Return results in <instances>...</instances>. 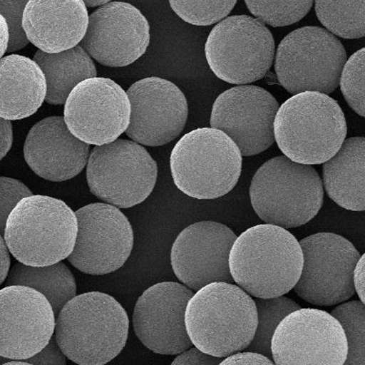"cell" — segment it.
<instances>
[{
	"instance_id": "cell-1",
	"label": "cell",
	"mask_w": 365,
	"mask_h": 365,
	"mask_svg": "<svg viewBox=\"0 0 365 365\" xmlns=\"http://www.w3.org/2000/svg\"><path fill=\"white\" fill-rule=\"evenodd\" d=\"M302 265L299 240L286 228L272 224L244 231L228 257L234 282L255 298H275L291 292Z\"/></svg>"
},
{
	"instance_id": "cell-2",
	"label": "cell",
	"mask_w": 365,
	"mask_h": 365,
	"mask_svg": "<svg viewBox=\"0 0 365 365\" xmlns=\"http://www.w3.org/2000/svg\"><path fill=\"white\" fill-rule=\"evenodd\" d=\"M125 308L100 292L76 295L58 312L54 336L68 360L81 365H103L125 348L129 334Z\"/></svg>"
},
{
	"instance_id": "cell-3",
	"label": "cell",
	"mask_w": 365,
	"mask_h": 365,
	"mask_svg": "<svg viewBox=\"0 0 365 365\" xmlns=\"http://www.w3.org/2000/svg\"><path fill=\"white\" fill-rule=\"evenodd\" d=\"M255 302L234 283L212 282L189 299L185 324L194 346L225 358L246 350L257 327Z\"/></svg>"
},
{
	"instance_id": "cell-4",
	"label": "cell",
	"mask_w": 365,
	"mask_h": 365,
	"mask_svg": "<svg viewBox=\"0 0 365 365\" xmlns=\"http://www.w3.org/2000/svg\"><path fill=\"white\" fill-rule=\"evenodd\" d=\"M274 137L287 158L303 165H322L341 148L347 123L336 100L319 91L289 98L274 119Z\"/></svg>"
},
{
	"instance_id": "cell-5",
	"label": "cell",
	"mask_w": 365,
	"mask_h": 365,
	"mask_svg": "<svg viewBox=\"0 0 365 365\" xmlns=\"http://www.w3.org/2000/svg\"><path fill=\"white\" fill-rule=\"evenodd\" d=\"M77 233L76 214L65 202L32 195L22 198L9 214L3 237L19 262L40 267L67 259Z\"/></svg>"
},
{
	"instance_id": "cell-6",
	"label": "cell",
	"mask_w": 365,
	"mask_h": 365,
	"mask_svg": "<svg viewBox=\"0 0 365 365\" xmlns=\"http://www.w3.org/2000/svg\"><path fill=\"white\" fill-rule=\"evenodd\" d=\"M250 197L260 220L287 230L302 227L317 216L324 204V189L314 166L280 155L257 169Z\"/></svg>"
},
{
	"instance_id": "cell-7",
	"label": "cell",
	"mask_w": 365,
	"mask_h": 365,
	"mask_svg": "<svg viewBox=\"0 0 365 365\" xmlns=\"http://www.w3.org/2000/svg\"><path fill=\"white\" fill-rule=\"evenodd\" d=\"M175 187L195 200H216L236 187L242 155L230 136L216 128H198L175 143L170 156Z\"/></svg>"
},
{
	"instance_id": "cell-8",
	"label": "cell",
	"mask_w": 365,
	"mask_h": 365,
	"mask_svg": "<svg viewBox=\"0 0 365 365\" xmlns=\"http://www.w3.org/2000/svg\"><path fill=\"white\" fill-rule=\"evenodd\" d=\"M346 51L336 36L324 28L308 26L286 36L278 47L275 73L289 93H334L339 86Z\"/></svg>"
},
{
	"instance_id": "cell-9",
	"label": "cell",
	"mask_w": 365,
	"mask_h": 365,
	"mask_svg": "<svg viewBox=\"0 0 365 365\" xmlns=\"http://www.w3.org/2000/svg\"><path fill=\"white\" fill-rule=\"evenodd\" d=\"M91 193L107 204L130 208L148 200L158 180V164L142 145L116 139L96 145L87 163Z\"/></svg>"
},
{
	"instance_id": "cell-10",
	"label": "cell",
	"mask_w": 365,
	"mask_h": 365,
	"mask_svg": "<svg viewBox=\"0 0 365 365\" xmlns=\"http://www.w3.org/2000/svg\"><path fill=\"white\" fill-rule=\"evenodd\" d=\"M205 54L220 80L249 84L262 80L275 57V41L266 24L247 15L224 19L212 29Z\"/></svg>"
},
{
	"instance_id": "cell-11",
	"label": "cell",
	"mask_w": 365,
	"mask_h": 365,
	"mask_svg": "<svg viewBox=\"0 0 365 365\" xmlns=\"http://www.w3.org/2000/svg\"><path fill=\"white\" fill-rule=\"evenodd\" d=\"M303 256L301 276L293 289L309 304L334 306L355 294L353 273L360 252L335 233H316L299 241Z\"/></svg>"
},
{
	"instance_id": "cell-12",
	"label": "cell",
	"mask_w": 365,
	"mask_h": 365,
	"mask_svg": "<svg viewBox=\"0 0 365 365\" xmlns=\"http://www.w3.org/2000/svg\"><path fill=\"white\" fill-rule=\"evenodd\" d=\"M275 364L344 365L346 336L331 314L299 308L280 321L270 341Z\"/></svg>"
},
{
	"instance_id": "cell-13",
	"label": "cell",
	"mask_w": 365,
	"mask_h": 365,
	"mask_svg": "<svg viewBox=\"0 0 365 365\" xmlns=\"http://www.w3.org/2000/svg\"><path fill=\"white\" fill-rule=\"evenodd\" d=\"M78 233L68 262L80 272L100 276L122 268L131 255L133 230L119 207L93 203L75 212Z\"/></svg>"
},
{
	"instance_id": "cell-14",
	"label": "cell",
	"mask_w": 365,
	"mask_h": 365,
	"mask_svg": "<svg viewBox=\"0 0 365 365\" xmlns=\"http://www.w3.org/2000/svg\"><path fill=\"white\" fill-rule=\"evenodd\" d=\"M131 116L126 91L109 78L81 81L64 103L63 118L70 132L88 145H103L125 133Z\"/></svg>"
},
{
	"instance_id": "cell-15",
	"label": "cell",
	"mask_w": 365,
	"mask_h": 365,
	"mask_svg": "<svg viewBox=\"0 0 365 365\" xmlns=\"http://www.w3.org/2000/svg\"><path fill=\"white\" fill-rule=\"evenodd\" d=\"M279 104L263 88L240 86L224 91L215 101L210 125L230 136L242 156H253L275 142L274 119Z\"/></svg>"
},
{
	"instance_id": "cell-16",
	"label": "cell",
	"mask_w": 365,
	"mask_h": 365,
	"mask_svg": "<svg viewBox=\"0 0 365 365\" xmlns=\"http://www.w3.org/2000/svg\"><path fill=\"white\" fill-rule=\"evenodd\" d=\"M150 25L143 13L126 2L110 1L89 16L84 50L106 67L128 66L149 47Z\"/></svg>"
},
{
	"instance_id": "cell-17",
	"label": "cell",
	"mask_w": 365,
	"mask_h": 365,
	"mask_svg": "<svg viewBox=\"0 0 365 365\" xmlns=\"http://www.w3.org/2000/svg\"><path fill=\"white\" fill-rule=\"evenodd\" d=\"M131 116L126 135L145 146H161L174 141L184 130L188 117L187 98L172 81L148 77L126 91Z\"/></svg>"
},
{
	"instance_id": "cell-18",
	"label": "cell",
	"mask_w": 365,
	"mask_h": 365,
	"mask_svg": "<svg viewBox=\"0 0 365 365\" xmlns=\"http://www.w3.org/2000/svg\"><path fill=\"white\" fill-rule=\"evenodd\" d=\"M237 237L227 225L215 221L190 225L173 244V272L193 292L212 282L234 283L228 257Z\"/></svg>"
},
{
	"instance_id": "cell-19",
	"label": "cell",
	"mask_w": 365,
	"mask_h": 365,
	"mask_svg": "<svg viewBox=\"0 0 365 365\" xmlns=\"http://www.w3.org/2000/svg\"><path fill=\"white\" fill-rule=\"evenodd\" d=\"M55 317L50 302L31 287L0 289V355L13 360L34 356L53 336Z\"/></svg>"
},
{
	"instance_id": "cell-20",
	"label": "cell",
	"mask_w": 365,
	"mask_h": 365,
	"mask_svg": "<svg viewBox=\"0 0 365 365\" xmlns=\"http://www.w3.org/2000/svg\"><path fill=\"white\" fill-rule=\"evenodd\" d=\"M194 292L181 283L160 282L137 299L133 325L137 338L150 351L177 355L190 348L185 312Z\"/></svg>"
},
{
	"instance_id": "cell-21",
	"label": "cell",
	"mask_w": 365,
	"mask_h": 365,
	"mask_svg": "<svg viewBox=\"0 0 365 365\" xmlns=\"http://www.w3.org/2000/svg\"><path fill=\"white\" fill-rule=\"evenodd\" d=\"M23 152L29 168L38 177L63 182L86 168L91 148L70 132L63 117L51 116L32 127Z\"/></svg>"
},
{
	"instance_id": "cell-22",
	"label": "cell",
	"mask_w": 365,
	"mask_h": 365,
	"mask_svg": "<svg viewBox=\"0 0 365 365\" xmlns=\"http://www.w3.org/2000/svg\"><path fill=\"white\" fill-rule=\"evenodd\" d=\"M89 14L83 0H29L22 25L31 43L47 53H58L81 43Z\"/></svg>"
},
{
	"instance_id": "cell-23",
	"label": "cell",
	"mask_w": 365,
	"mask_h": 365,
	"mask_svg": "<svg viewBox=\"0 0 365 365\" xmlns=\"http://www.w3.org/2000/svg\"><path fill=\"white\" fill-rule=\"evenodd\" d=\"M47 83L34 60L9 54L0 58V117L18 120L34 115L45 102Z\"/></svg>"
},
{
	"instance_id": "cell-24",
	"label": "cell",
	"mask_w": 365,
	"mask_h": 365,
	"mask_svg": "<svg viewBox=\"0 0 365 365\" xmlns=\"http://www.w3.org/2000/svg\"><path fill=\"white\" fill-rule=\"evenodd\" d=\"M365 139H345L336 154L324 163L322 185L332 201L351 211H364Z\"/></svg>"
},
{
	"instance_id": "cell-25",
	"label": "cell",
	"mask_w": 365,
	"mask_h": 365,
	"mask_svg": "<svg viewBox=\"0 0 365 365\" xmlns=\"http://www.w3.org/2000/svg\"><path fill=\"white\" fill-rule=\"evenodd\" d=\"M34 61L43 71L47 83L45 102L51 106H63L77 84L97 77L96 64L81 44L58 53L38 50Z\"/></svg>"
},
{
	"instance_id": "cell-26",
	"label": "cell",
	"mask_w": 365,
	"mask_h": 365,
	"mask_svg": "<svg viewBox=\"0 0 365 365\" xmlns=\"http://www.w3.org/2000/svg\"><path fill=\"white\" fill-rule=\"evenodd\" d=\"M5 285L31 287L42 293L50 302L56 317L63 306L77 293L73 273L61 262L40 267L16 263L9 269Z\"/></svg>"
},
{
	"instance_id": "cell-27",
	"label": "cell",
	"mask_w": 365,
	"mask_h": 365,
	"mask_svg": "<svg viewBox=\"0 0 365 365\" xmlns=\"http://www.w3.org/2000/svg\"><path fill=\"white\" fill-rule=\"evenodd\" d=\"M315 12L331 34L348 40L364 37V0H315Z\"/></svg>"
},
{
	"instance_id": "cell-28",
	"label": "cell",
	"mask_w": 365,
	"mask_h": 365,
	"mask_svg": "<svg viewBox=\"0 0 365 365\" xmlns=\"http://www.w3.org/2000/svg\"><path fill=\"white\" fill-rule=\"evenodd\" d=\"M257 327L247 351L266 355L272 359L270 341L280 321L301 306L284 295L275 298H256Z\"/></svg>"
},
{
	"instance_id": "cell-29",
	"label": "cell",
	"mask_w": 365,
	"mask_h": 365,
	"mask_svg": "<svg viewBox=\"0 0 365 365\" xmlns=\"http://www.w3.org/2000/svg\"><path fill=\"white\" fill-rule=\"evenodd\" d=\"M331 314L346 336L348 351L344 365H365V307L361 301L341 302Z\"/></svg>"
},
{
	"instance_id": "cell-30",
	"label": "cell",
	"mask_w": 365,
	"mask_h": 365,
	"mask_svg": "<svg viewBox=\"0 0 365 365\" xmlns=\"http://www.w3.org/2000/svg\"><path fill=\"white\" fill-rule=\"evenodd\" d=\"M251 14L274 28L286 27L301 21L314 5V0H245Z\"/></svg>"
},
{
	"instance_id": "cell-31",
	"label": "cell",
	"mask_w": 365,
	"mask_h": 365,
	"mask_svg": "<svg viewBox=\"0 0 365 365\" xmlns=\"http://www.w3.org/2000/svg\"><path fill=\"white\" fill-rule=\"evenodd\" d=\"M182 21L195 26H210L230 14L237 0H168Z\"/></svg>"
},
{
	"instance_id": "cell-32",
	"label": "cell",
	"mask_w": 365,
	"mask_h": 365,
	"mask_svg": "<svg viewBox=\"0 0 365 365\" xmlns=\"http://www.w3.org/2000/svg\"><path fill=\"white\" fill-rule=\"evenodd\" d=\"M364 48L355 52L342 68L339 86L349 106L364 117Z\"/></svg>"
},
{
	"instance_id": "cell-33",
	"label": "cell",
	"mask_w": 365,
	"mask_h": 365,
	"mask_svg": "<svg viewBox=\"0 0 365 365\" xmlns=\"http://www.w3.org/2000/svg\"><path fill=\"white\" fill-rule=\"evenodd\" d=\"M29 0H0V14L8 24L9 41L6 53L22 50L29 44L23 29V13Z\"/></svg>"
},
{
	"instance_id": "cell-34",
	"label": "cell",
	"mask_w": 365,
	"mask_h": 365,
	"mask_svg": "<svg viewBox=\"0 0 365 365\" xmlns=\"http://www.w3.org/2000/svg\"><path fill=\"white\" fill-rule=\"evenodd\" d=\"M27 185L18 179L0 177V235L4 236L9 214L22 198L32 195Z\"/></svg>"
},
{
	"instance_id": "cell-35",
	"label": "cell",
	"mask_w": 365,
	"mask_h": 365,
	"mask_svg": "<svg viewBox=\"0 0 365 365\" xmlns=\"http://www.w3.org/2000/svg\"><path fill=\"white\" fill-rule=\"evenodd\" d=\"M66 356L58 346L54 335L51 338L48 344L34 356L26 360L29 364H67Z\"/></svg>"
},
{
	"instance_id": "cell-36",
	"label": "cell",
	"mask_w": 365,
	"mask_h": 365,
	"mask_svg": "<svg viewBox=\"0 0 365 365\" xmlns=\"http://www.w3.org/2000/svg\"><path fill=\"white\" fill-rule=\"evenodd\" d=\"M224 358L213 356V355L207 354L200 350V349L194 346L187 349L178 355L172 364H202V365H217Z\"/></svg>"
},
{
	"instance_id": "cell-37",
	"label": "cell",
	"mask_w": 365,
	"mask_h": 365,
	"mask_svg": "<svg viewBox=\"0 0 365 365\" xmlns=\"http://www.w3.org/2000/svg\"><path fill=\"white\" fill-rule=\"evenodd\" d=\"M220 364H275L272 359L266 355L256 351H237L225 357Z\"/></svg>"
},
{
	"instance_id": "cell-38",
	"label": "cell",
	"mask_w": 365,
	"mask_h": 365,
	"mask_svg": "<svg viewBox=\"0 0 365 365\" xmlns=\"http://www.w3.org/2000/svg\"><path fill=\"white\" fill-rule=\"evenodd\" d=\"M13 143L11 120L0 117V161L11 151Z\"/></svg>"
},
{
	"instance_id": "cell-39",
	"label": "cell",
	"mask_w": 365,
	"mask_h": 365,
	"mask_svg": "<svg viewBox=\"0 0 365 365\" xmlns=\"http://www.w3.org/2000/svg\"><path fill=\"white\" fill-rule=\"evenodd\" d=\"M364 255H361L354 269L353 282L355 292L357 293L361 302L364 299Z\"/></svg>"
},
{
	"instance_id": "cell-40",
	"label": "cell",
	"mask_w": 365,
	"mask_h": 365,
	"mask_svg": "<svg viewBox=\"0 0 365 365\" xmlns=\"http://www.w3.org/2000/svg\"><path fill=\"white\" fill-rule=\"evenodd\" d=\"M11 252L5 242L4 237L0 235V286L5 282L11 269Z\"/></svg>"
},
{
	"instance_id": "cell-41",
	"label": "cell",
	"mask_w": 365,
	"mask_h": 365,
	"mask_svg": "<svg viewBox=\"0 0 365 365\" xmlns=\"http://www.w3.org/2000/svg\"><path fill=\"white\" fill-rule=\"evenodd\" d=\"M9 41V32L6 19L0 14V58L6 53Z\"/></svg>"
},
{
	"instance_id": "cell-42",
	"label": "cell",
	"mask_w": 365,
	"mask_h": 365,
	"mask_svg": "<svg viewBox=\"0 0 365 365\" xmlns=\"http://www.w3.org/2000/svg\"><path fill=\"white\" fill-rule=\"evenodd\" d=\"M110 1L112 0H83L87 8H96V6H101Z\"/></svg>"
},
{
	"instance_id": "cell-43",
	"label": "cell",
	"mask_w": 365,
	"mask_h": 365,
	"mask_svg": "<svg viewBox=\"0 0 365 365\" xmlns=\"http://www.w3.org/2000/svg\"><path fill=\"white\" fill-rule=\"evenodd\" d=\"M12 360L13 359H11V358L1 356V355H0V364H8L9 361Z\"/></svg>"
}]
</instances>
